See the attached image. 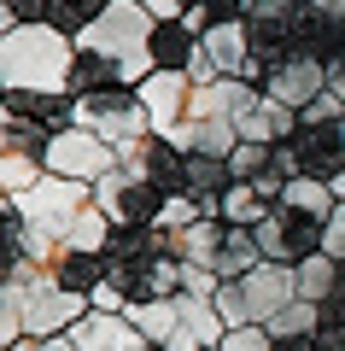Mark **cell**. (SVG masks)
Listing matches in <instances>:
<instances>
[{"label":"cell","mask_w":345,"mask_h":351,"mask_svg":"<svg viewBox=\"0 0 345 351\" xmlns=\"http://www.w3.org/2000/svg\"><path fill=\"white\" fill-rule=\"evenodd\" d=\"M141 351H158V346H141Z\"/></svg>","instance_id":"8d00e7d4"},{"label":"cell","mask_w":345,"mask_h":351,"mask_svg":"<svg viewBox=\"0 0 345 351\" xmlns=\"http://www.w3.org/2000/svg\"><path fill=\"white\" fill-rule=\"evenodd\" d=\"M211 351H275V334L263 322H246V328H228Z\"/></svg>","instance_id":"f1b7e54d"},{"label":"cell","mask_w":345,"mask_h":351,"mask_svg":"<svg viewBox=\"0 0 345 351\" xmlns=\"http://www.w3.org/2000/svg\"><path fill=\"white\" fill-rule=\"evenodd\" d=\"M222 276L211 269V263H182V293H193V299H217Z\"/></svg>","instance_id":"1f68e13d"},{"label":"cell","mask_w":345,"mask_h":351,"mask_svg":"<svg viewBox=\"0 0 345 351\" xmlns=\"http://www.w3.org/2000/svg\"><path fill=\"white\" fill-rule=\"evenodd\" d=\"M263 94H270V100H281V106H293V112H305L316 94H328V64H316V59H305V53H298V59H287L281 71L263 82Z\"/></svg>","instance_id":"2e32d148"},{"label":"cell","mask_w":345,"mask_h":351,"mask_svg":"<svg viewBox=\"0 0 345 351\" xmlns=\"http://www.w3.org/2000/svg\"><path fill=\"white\" fill-rule=\"evenodd\" d=\"M322 234H328V223H316V217L293 211V205H275V211L258 223L263 258H270V263H287V269H298L310 252H322Z\"/></svg>","instance_id":"30bf717a"},{"label":"cell","mask_w":345,"mask_h":351,"mask_svg":"<svg viewBox=\"0 0 345 351\" xmlns=\"http://www.w3.org/2000/svg\"><path fill=\"white\" fill-rule=\"evenodd\" d=\"M111 234H117V223H111L99 205H82L76 223H71V234H64V246H76V252H106Z\"/></svg>","instance_id":"cb8c5ba5"},{"label":"cell","mask_w":345,"mask_h":351,"mask_svg":"<svg viewBox=\"0 0 345 351\" xmlns=\"http://www.w3.org/2000/svg\"><path fill=\"white\" fill-rule=\"evenodd\" d=\"M129 322H135L141 334H147V346H158V351H211L228 334L217 299H193V293L129 304Z\"/></svg>","instance_id":"3957f363"},{"label":"cell","mask_w":345,"mask_h":351,"mask_svg":"<svg viewBox=\"0 0 345 351\" xmlns=\"http://www.w3.org/2000/svg\"><path fill=\"white\" fill-rule=\"evenodd\" d=\"M222 234H228V223H222V217H199L193 228H182V234H176V258H182V263H211V269H217Z\"/></svg>","instance_id":"44dd1931"},{"label":"cell","mask_w":345,"mask_h":351,"mask_svg":"<svg viewBox=\"0 0 345 351\" xmlns=\"http://www.w3.org/2000/svg\"><path fill=\"white\" fill-rule=\"evenodd\" d=\"M117 164H123V158H117V147H111V141H99L94 129H82V123L59 129V135L47 141V176L82 182V188H99Z\"/></svg>","instance_id":"52a82bcc"},{"label":"cell","mask_w":345,"mask_h":351,"mask_svg":"<svg viewBox=\"0 0 345 351\" xmlns=\"http://www.w3.org/2000/svg\"><path fill=\"white\" fill-rule=\"evenodd\" d=\"M152 29H158V18H152L141 0H111L106 18L76 36V47H94V53H106V59H117L129 71V82L141 88L152 76Z\"/></svg>","instance_id":"277c9868"},{"label":"cell","mask_w":345,"mask_h":351,"mask_svg":"<svg viewBox=\"0 0 345 351\" xmlns=\"http://www.w3.org/2000/svg\"><path fill=\"white\" fill-rule=\"evenodd\" d=\"M135 94H141V106H147V117H152V135H170L187 117V106H193V76L187 71H152Z\"/></svg>","instance_id":"7c38bea8"},{"label":"cell","mask_w":345,"mask_h":351,"mask_svg":"<svg viewBox=\"0 0 345 351\" xmlns=\"http://www.w3.org/2000/svg\"><path fill=\"white\" fill-rule=\"evenodd\" d=\"M71 339H76V351H141L147 346V334L129 322V311H88L71 328Z\"/></svg>","instance_id":"5bb4252c"},{"label":"cell","mask_w":345,"mask_h":351,"mask_svg":"<svg viewBox=\"0 0 345 351\" xmlns=\"http://www.w3.org/2000/svg\"><path fill=\"white\" fill-rule=\"evenodd\" d=\"M263 328H270L275 339H310V334H322V304H310V299H293L287 311H275Z\"/></svg>","instance_id":"d4e9b609"},{"label":"cell","mask_w":345,"mask_h":351,"mask_svg":"<svg viewBox=\"0 0 345 351\" xmlns=\"http://www.w3.org/2000/svg\"><path fill=\"white\" fill-rule=\"evenodd\" d=\"M41 176H47V164H41L36 152H0V193H6V199L29 193Z\"/></svg>","instance_id":"484cf974"},{"label":"cell","mask_w":345,"mask_h":351,"mask_svg":"<svg viewBox=\"0 0 345 351\" xmlns=\"http://www.w3.org/2000/svg\"><path fill=\"white\" fill-rule=\"evenodd\" d=\"M117 158H123V170L147 176L152 188L164 193V199H176V193H187V152L176 147L170 135H147V141H135V147H123Z\"/></svg>","instance_id":"8fae6325"},{"label":"cell","mask_w":345,"mask_h":351,"mask_svg":"<svg viewBox=\"0 0 345 351\" xmlns=\"http://www.w3.org/2000/svg\"><path fill=\"white\" fill-rule=\"evenodd\" d=\"M106 88H135V82H129V71L117 59H106V53H94V47H76L71 94H76V100H88V94H106Z\"/></svg>","instance_id":"d6986e66"},{"label":"cell","mask_w":345,"mask_h":351,"mask_svg":"<svg viewBox=\"0 0 345 351\" xmlns=\"http://www.w3.org/2000/svg\"><path fill=\"white\" fill-rule=\"evenodd\" d=\"M152 18H187V0H141Z\"/></svg>","instance_id":"d590c367"},{"label":"cell","mask_w":345,"mask_h":351,"mask_svg":"<svg viewBox=\"0 0 345 351\" xmlns=\"http://www.w3.org/2000/svg\"><path fill=\"white\" fill-rule=\"evenodd\" d=\"M293 276H298V299L328 304V299H333V287H340V258H328V252H310V258L298 263Z\"/></svg>","instance_id":"7402d4cb"},{"label":"cell","mask_w":345,"mask_h":351,"mask_svg":"<svg viewBox=\"0 0 345 351\" xmlns=\"http://www.w3.org/2000/svg\"><path fill=\"white\" fill-rule=\"evenodd\" d=\"M199 59V29L187 18H158L152 29V71H187Z\"/></svg>","instance_id":"ac0fdd59"},{"label":"cell","mask_w":345,"mask_h":351,"mask_svg":"<svg viewBox=\"0 0 345 351\" xmlns=\"http://www.w3.org/2000/svg\"><path fill=\"white\" fill-rule=\"evenodd\" d=\"M76 123L94 129L99 141H111L117 152L152 135V117H147V106H141L135 88H106V94H88V100H76Z\"/></svg>","instance_id":"8992f818"},{"label":"cell","mask_w":345,"mask_h":351,"mask_svg":"<svg viewBox=\"0 0 345 351\" xmlns=\"http://www.w3.org/2000/svg\"><path fill=\"white\" fill-rule=\"evenodd\" d=\"M47 269H53L59 287H71L76 299H88V304H94V293L106 287V276H111V269H106V252H76V246H64Z\"/></svg>","instance_id":"e0dca14e"},{"label":"cell","mask_w":345,"mask_h":351,"mask_svg":"<svg viewBox=\"0 0 345 351\" xmlns=\"http://www.w3.org/2000/svg\"><path fill=\"white\" fill-rule=\"evenodd\" d=\"M71 71H76V36L53 24L0 29V94H12V88L71 94Z\"/></svg>","instance_id":"7a4b0ae2"},{"label":"cell","mask_w":345,"mask_h":351,"mask_svg":"<svg viewBox=\"0 0 345 351\" xmlns=\"http://www.w3.org/2000/svg\"><path fill=\"white\" fill-rule=\"evenodd\" d=\"M293 299H298V276L287 269V263H258L252 276L222 281V287H217V311H222V322H228V328L270 322V316L287 311Z\"/></svg>","instance_id":"5b68a950"},{"label":"cell","mask_w":345,"mask_h":351,"mask_svg":"<svg viewBox=\"0 0 345 351\" xmlns=\"http://www.w3.org/2000/svg\"><path fill=\"white\" fill-rule=\"evenodd\" d=\"M193 82H217V76H252V29L246 18H222L199 36V59L187 64Z\"/></svg>","instance_id":"9c48e42d"},{"label":"cell","mask_w":345,"mask_h":351,"mask_svg":"<svg viewBox=\"0 0 345 351\" xmlns=\"http://www.w3.org/2000/svg\"><path fill=\"white\" fill-rule=\"evenodd\" d=\"M199 199H187V193H176V199H164V211H158V228L164 234H182V228H193L199 223Z\"/></svg>","instance_id":"f546056e"},{"label":"cell","mask_w":345,"mask_h":351,"mask_svg":"<svg viewBox=\"0 0 345 351\" xmlns=\"http://www.w3.org/2000/svg\"><path fill=\"white\" fill-rule=\"evenodd\" d=\"M322 252H328V258H340V263H345V199H340V211L328 217V234H322Z\"/></svg>","instance_id":"836d02e7"},{"label":"cell","mask_w":345,"mask_h":351,"mask_svg":"<svg viewBox=\"0 0 345 351\" xmlns=\"http://www.w3.org/2000/svg\"><path fill=\"white\" fill-rule=\"evenodd\" d=\"M270 211H275V205L263 199V193L252 188V182H235V188L222 193V223H235V228H258Z\"/></svg>","instance_id":"603a6c76"},{"label":"cell","mask_w":345,"mask_h":351,"mask_svg":"<svg viewBox=\"0 0 345 351\" xmlns=\"http://www.w3.org/2000/svg\"><path fill=\"white\" fill-rule=\"evenodd\" d=\"M0 112L29 117V123H41L47 135H59V129H71V123H76V94H47V88H12V94H0Z\"/></svg>","instance_id":"9a60e30c"},{"label":"cell","mask_w":345,"mask_h":351,"mask_svg":"<svg viewBox=\"0 0 345 351\" xmlns=\"http://www.w3.org/2000/svg\"><path fill=\"white\" fill-rule=\"evenodd\" d=\"M270 164H275V147H270V141H240V147L228 152V170H235V182H258Z\"/></svg>","instance_id":"83f0119b"},{"label":"cell","mask_w":345,"mask_h":351,"mask_svg":"<svg viewBox=\"0 0 345 351\" xmlns=\"http://www.w3.org/2000/svg\"><path fill=\"white\" fill-rule=\"evenodd\" d=\"M94 205H99L117 228H152V223H158V211H164V193L152 188L147 176H135V170L117 164V170L94 188Z\"/></svg>","instance_id":"ba28073f"},{"label":"cell","mask_w":345,"mask_h":351,"mask_svg":"<svg viewBox=\"0 0 345 351\" xmlns=\"http://www.w3.org/2000/svg\"><path fill=\"white\" fill-rule=\"evenodd\" d=\"M111 0H47V24L64 29V36H82L88 24H99L106 18Z\"/></svg>","instance_id":"4316f807"},{"label":"cell","mask_w":345,"mask_h":351,"mask_svg":"<svg viewBox=\"0 0 345 351\" xmlns=\"http://www.w3.org/2000/svg\"><path fill=\"white\" fill-rule=\"evenodd\" d=\"M18 24H47V0H0V29Z\"/></svg>","instance_id":"4dcf8cb0"},{"label":"cell","mask_w":345,"mask_h":351,"mask_svg":"<svg viewBox=\"0 0 345 351\" xmlns=\"http://www.w3.org/2000/svg\"><path fill=\"white\" fill-rule=\"evenodd\" d=\"M340 117H345V100L333 94V88H328V94H316V100L305 106V123H340Z\"/></svg>","instance_id":"d6a6232c"},{"label":"cell","mask_w":345,"mask_h":351,"mask_svg":"<svg viewBox=\"0 0 345 351\" xmlns=\"http://www.w3.org/2000/svg\"><path fill=\"white\" fill-rule=\"evenodd\" d=\"M94 311L88 299H76L71 287L53 281L47 263H36L29 281H0V339H59L71 334L82 316Z\"/></svg>","instance_id":"6da1fadb"},{"label":"cell","mask_w":345,"mask_h":351,"mask_svg":"<svg viewBox=\"0 0 345 351\" xmlns=\"http://www.w3.org/2000/svg\"><path fill=\"white\" fill-rule=\"evenodd\" d=\"M258 263H270V258H263V246H258V228H235V223H228L222 252H217V276L222 281H240V276H252Z\"/></svg>","instance_id":"ffe728a7"},{"label":"cell","mask_w":345,"mask_h":351,"mask_svg":"<svg viewBox=\"0 0 345 351\" xmlns=\"http://www.w3.org/2000/svg\"><path fill=\"white\" fill-rule=\"evenodd\" d=\"M293 147H298L305 176L333 182V176L345 170V117H340V123H305V129L293 135Z\"/></svg>","instance_id":"4fadbf2b"},{"label":"cell","mask_w":345,"mask_h":351,"mask_svg":"<svg viewBox=\"0 0 345 351\" xmlns=\"http://www.w3.org/2000/svg\"><path fill=\"white\" fill-rule=\"evenodd\" d=\"M275 351H345V346H333L328 334H310V339H275Z\"/></svg>","instance_id":"e575fe53"}]
</instances>
